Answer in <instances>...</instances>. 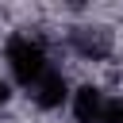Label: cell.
Listing matches in <instances>:
<instances>
[{
  "mask_svg": "<svg viewBox=\"0 0 123 123\" xmlns=\"http://www.w3.org/2000/svg\"><path fill=\"white\" fill-rule=\"evenodd\" d=\"M104 123H123V96H108V111Z\"/></svg>",
  "mask_w": 123,
  "mask_h": 123,
  "instance_id": "cell-5",
  "label": "cell"
},
{
  "mask_svg": "<svg viewBox=\"0 0 123 123\" xmlns=\"http://www.w3.org/2000/svg\"><path fill=\"white\" fill-rule=\"evenodd\" d=\"M27 96H31V104H35L38 111H58L62 104H69L73 88H69L65 73H62L58 65H54V69H50V73H46V77H42V81H38V85H35V88L27 92Z\"/></svg>",
  "mask_w": 123,
  "mask_h": 123,
  "instance_id": "cell-3",
  "label": "cell"
},
{
  "mask_svg": "<svg viewBox=\"0 0 123 123\" xmlns=\"http://www.w3.org/2000/svg\"><path fill=\"white\" fill-rule=\"evenodd\" d=\"M69 42H73V50L85 62H100L111 50V31L108 27H73L69 31Z\"/></svg>",
  "mask_w": 123,
  "mask_h": 123,
  "instance_id": "cell-4",
  "label": "cell"
},
{
  "mask_svg": "<svg viewBox=\"0 0 123 123\" xmlns=\"http://www.w3.org/2000/svg\"><path fill=\"white\" fill-rule=\"evenodd\" d=\"M8 104H12V81H4V77H0V111H4Z\"/></svg>",
  "mask_w": 123,
  "mask_h": 123,
  "instance_id": "cell-6",
  "label": "cell"
},
{
  "mask_svg": "<svg viewBox=\"0 0 123 123\" xmlns=\"http://www.w3.org/2000/svg\"><path fill=\"white\" fill-rule=\"evenodd\" d=\"M108 111V92L100 85H77L69 96V115L73 123H104Z\"/></svg>",
  "mask_w": 123,
  "mask_h": 123,
  "instance_id": "cell-2",
  "label": "cell"
},
{
  "mask_svg": "<svg viewBox=\"0 0 123 123\" xmlns=\"http://www.w3.org/2000/svg\"><path fill=\"white\" fill-rule=\"evenodd\" d=\"M4 62H8L12 81L23 85L27 92L54 69L50 46H46L42 35H35V31H15V35H8V42H4Z\"/></svg>",
  "mask_w": 123,
  "mask_h": 123,
  "instance_id": "cell-1",
  "label": "cell"
}]
</instances>
